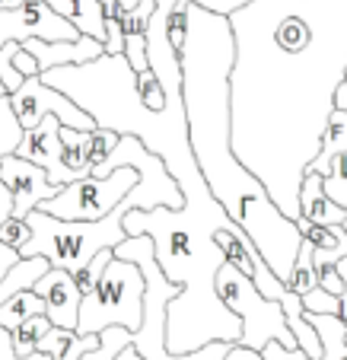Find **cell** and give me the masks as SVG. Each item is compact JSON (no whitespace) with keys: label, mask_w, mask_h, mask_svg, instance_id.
Segmentation results:
<instances>
[{"label":"cell","mask_w":347,"mask_h":360,"mask_svg":"<svg viewBox=\"0 0 347 360\" xmlns=\"http://www.w3.org/2000/svg\"><path fill=\"white\" fill-rule=\"evenodd\" d=\"M230 26L233 153L300 220L303 179L347 77V0H252Z\"/></svg>","instance_id":"1"},{"label":"cell","mask_w":347,"mask_h":360,"mask_svg":"<svg viewBox=\"0 0 347 360\" xmlns=\"http://www.w3.org/2000/svg\"><path fill=\"white\" fill-rule=\"evenodd\" d=\"M233 64L236 39L230 16L188 7V41L182 51V96L195 163L211 195L249 233L261 259L287 284L303 252L296 220L280 214L268 188L233 153Z\"/></svg>","instance_id":"2"},{"label":"cell","mask_w":347,"mask_h":360,"mask_svg":"<svg viewBox=\"0 0 347 360\" xmlns=\"http://www.w3.org/2000/svg\"><path fill=\"white\" fill-rule=\"evenodd\" d=\"M185 195V207H153V211H128L124 214V233L128 239L150 236L157 245V262L163 274L182 297L169 303V322H166V351L191 354L214 341L239 345L242 338V319L230 313L217 293V274L226 265L214 233L230 224L223 204L211 195L204 176L178 182Z\"/></svg>","instance_id":"3"},{"label":"cell","mask_w":347,"mask_h":360,"mask_svg":"<svg viewBox=\"0 0 347 360\" xmlns=\"http://www.w3.org/2000/svg\"><path fill=\"white\" fill-rule=\"evenodd\" d=\"M41 80L70 96L96 122V128L115 131L122 137H137L147 147V153L163 160L176 182H185L201 172L191 153L182 89H172L166 109L153 112L137 93V74L124 55H103L93 64L55 68L41 74Z\"/></svg>","instance_id":"4"},{"label":"cell","mask_w":347,"mask_h":360,"mask_svg":"<svg viewBox=\"0 0 347 360\" xmlns=\"http://www.w3.org/2000/svg\"><path fill=\"white\" fill-rule=\"evenodd\" d=\"M131 211V204L122 201L109 217L96 220V224H83V220H58L48 217L41 211H32L26 217L32 239L22 245L20 259H48L51 268L61 271H83L99 252H115L118 245L128 239L124 233V214Z\"/></svg>","instance_id":"5"},{"label":"cell","mask_w":347,"mask_h":360,"mask_svg":"<svg viewBox=\"0 0 347 360\" xmlns=\"http://www.w3.org/2000/svg\"><path fill=\"white\" fill-rule=\"evenodd\" d=\"M143 293H147V281L140 268L134 262L112 259L99 287L89 297H83L77 332L99 335L112 326H122L137 335L143 326Z\"/></svg>","instance_id":"6"},{"label":"cell","mask_w":347,"mask_h":360,"mask_svg":"<svg viewBox=\"0 0 347 360\" xmlns=\"http://www.w3.org/2000/svg\"><path fill=\"white\" fill-rule=\"evenodd\" d=\"M217 293L226 309L242 319V338H239L242 347H249V351H265L271 341H280V345L290 347V351L300 347L284 319V306H280L277 300L261 297V290L252 284V278H245L230 262H226L217 274Z\"/></svg>","instance_id":"7"},{"label":"cell","mask_w":347,"mask_h":360,"mask_svg":"<svg viewBox=\"0 0 347 360\" xmlns=\"http://www.w3.org/2000/svg\"><path fill=\"white\" fill-rule=\"evenodd\" d=\"M140 182V172L134 166H122L109 179H80V182L61 188V195L45 201L39 207L41 214L58 220H83V224H96V220L109 217L118 204L131 195Z\"/></svg>","instance_id":"8"},{"label":"cell","mask_w":347,"mask_h":360,"mask_svg":"<svg viewBox=\"0 0 347 360\" xmlns=\"http://www.w3.org/2000/svg\"><path fill=\"white\" fill-rule=\"evenodd\" d=\"M10 102H13V112H16V118H20L22 131L39 128L48 115H55L64 128H77V131H86V134L99 131L93 118H89L70 96H64L61 89H55V86H48L41 77H29V80L10 96Z\"/></svg>","instance_id":"9"},{"label":"cell","mask_w":347,"mask_h":360,"mask_svg":"<svg viewBox=\"0 0 347 360\" xmlns=\"http://www.w3.org/2000/svg\"><path fill=\"white\" fill-rule=\"evenodd\" d=\"M80 41L83 32L70 20L48 7L45 0H26L22 7L0 13V45L10 41Z\"/></svg>","instance_id":"10"},{"label":"cell","mask_w":347,"mask_h":360,"mask_svg":"<svg viewBox=\"0 0 347 360\" xmlns=\"http://www.w3.org/2000/svg\"><path fill=\"white\" fill-rule=\"evenodd\" d=\"M0 179H4V185L10 188V195L16 201V214H13L16 220H26L45 201L61 195V188L48 179V172L41 166L29 163V160L16 157V153L0 160Z\"/></svg>","instance_id":"11"},{"label":"cell","mask_w":347,"mask_h":360,"mask_svg":"<svg viewBox=\"0 0 347 360\" xmlns=\"http://www.w3.org/2000/svg\"><path fill=\"white\" fill-rule=\"evenodd\" d=\"M16 157L29 160V163L41 166L48 172V179L58 185V188H67V185L80 182V176L64 166V143H61V122L55 115H48L39 128L26 131L22 137L20 150H16Z\"/></svg>","instance_id":"12"},{"label":"cell","mask_w":347,"mask_h":360,"mask_svg":"<svg viewBox=\"0 0 347 360\" xmlns=\"http://www.w3.org/2000/svg\"><path fill=\"white\" fill-rule=\"evenodd\" d=\"M48 306V319L55 328H70L77 332L80 326V306H83V293L77 287L74 274L70 271H61V268H51L39 284L32 287Z\"/></svg>","instance_id":"13"},{"label":"cell","mask_w":347,"mask_h":360,"mask_svg":"<svg viewBox=\"0 0 347 360\" xmlns=\"http://www.w3.org/2000/svg\"><path fill=\"white\" fill-rule=\"evenodd\" d=\"M300 220L303 224H315V226H344V220H347V211L328 198L325 179L315 176V172H306V179H303Z\"/></svg>","instance_id":"14"},{"label":"cell","mask_w":347,"mask_h":360,"mask_svg":"<svg viewBox=\"0 0 347 360\" xmlns=\"http://www.w3.org/2000/svg\"><path fill=\"white\" fill-rule=\"evenodd\" d=\"M48 7L70 20L83 35L99 39L105 45V10L99 0H45Z\"/></svg>","instance_id":"15"},{"label":"cell","mask_w":347,"mask_h":360,"mask_svg":"<svg viewBox=\"0 0 347 360\" xmlns=\"http://www.w3.org/2000/svg\"><path fill=\"white\" fill-rule=\"evenodd\" d=\"M303 239L313 245L315 265H338L341 259H347V230L344 226H315L296 220Z\"/></svg>","instance_id":"16"},{"label":"cell","mask_w":347,"mask_h":360,"mask_svg":"<svg viewBox=\"0 0 347 360\" xmlns=\"http://www.w3.org/2000/svg\"><path fill=\"white\" fill-rule=\"evenodd\" d=\"M344 153H347V112L344 109H334V115L328 118L325 134H322L319 157L313 160V166H309L306 172H315V176L328 179V176H332V166L338 163Z\"/></svg>","instance_id":"17"},{"label":"cell","mask_w":347,"mask_h":360,"mask_svg":"<svg viewBox=\"0 0 347 360\" xmlns=\"http://www.w3.org/2000/svg\"><path fill=\"white\" fill-rule=\"evenodd\" d=\"M96 347H99V335H80L70 328H51L39 341V354H48L51 360H83Z\"/></svg>","instance_id":"18"},{"label":"cell","mask_w":347,"mask_h":360,"mask_svg":"<svg viewBox=\"0 0 347 360\" xmlns=\"http://www.w3.org/2000/svg\"><path fill=\"white\" fill-rule=\"evenodd\" d=\"M35 316H48L45 300H41L35 290H20L0 306V328L16 332V328H22L29 319H35Z\"/></svg>","instance_id":"19"},{"label":"cell","mask_w":347,"mask_h":360,"mask_svg":"<svg viewBox=\"0 0 347 360\" xmlns=\"http://www.w3.org/2000/svg\"><path fill=\"white\" fill-rule=\"evenodd\" d=\"M51 271V265H48V259H22L20 265L13 268V271L7 274V281H0V306L7 303L13 293L20 290H32L35 284H39L45 274Z\"/></svg>","instance_id":"20"},{"label":"cell","mask_w":347,"mask_h":360,"mask_svg":"<svg viewBox=\"0 0 347 360\" xmlns=\"http://www.w3.org/2000/svg\"><path fill=\"white\" fill-rule=\"evenodd\" d=\"M89 141L93 134L77 128H64L61 124V143H64V166H67L74 176L89 179L93 176V163H89Z\"/></svg>","instance_id":"21"},{"label":"cell","mask_w":347,"mask_h":360,"mask_svg":"<svg viewBox=\"0 0 347 360\" xmlns=\"http://www.w3.org/2000/svg\"><path fill=\"white\" fill-rule=\"evenodd\" d=\"M287 290L296 293V297H309L313 290H319V268H315V252L313 245L303 239V252L296 265H293L290 278H287Z\"/></svg>","instance_id":"22"},{"label":"cell","mask_w":347,"mask_h":360,"mask_svg":"<svg viewBox=\"0 0 347 360\" xmlns=\"http://www.w3.org/2000/svg\"><path fill=\"white\" fill-rule=\"evenodd\" d=\"M22 137H26V131L13 112V102H10V96H0V160L16 153Z\"/></svg>","instance_id":"23"},{"label":"cell","mask_w":347,"mask_h":360,"mask_svg":"<svg viewBox=\"0 0 347 360\" xmlns=\"http://www.w3.org/2000/svg\"><path fill=\"white\" fill-rule=\"evenodd\" d=\"M128 347H134V332H128L122 326H112L105 332H99V347L89 351L83 360H118Z\"/></svg>","instance_id":"24"},{"label":"cell","mask_w":347,"mask_h":360,"mask_svg":"<svg viewBox=\"0 0 347 360\" xmlns=\"http://www.w3.org/2000/svg\"><path fill=\"white\" fill-rule=\"evenodd\" d=\"M16 214V201H13V195H10V188L4 185V179H0V230L7 226V220ZM20 252H13L10 245H4L0 243V281H7V274L13 271L16 265H20Z\"/></svg>","instance_id":"25"},{"label":"cell","mask_w":347,"mask_h":360,"mask_svg":"<svg viewBox=\"0 0 347 360\" xmlns=\"http://www.w3.org/2000/svg\"><path fill=\"white\" fill-rule=\"evenodd\" d=\"M51 328H55V326H51V319H48V316H35V319H29L26 326L13 332V351L20 354V357H32V354L39 351V341L45 338Z\"/></svg>","instance_id":"26"},{"label":"cell","mask_w":347,"mask_h":360,"mask_svg":"<svg viewBox=\"0 0 347 360\" xmlns=\"http://www.w3.org/2000/svg\"><path fill=\"white\" fill-rule=\"evenodd\" d=\"M153 13H157V0H140L134 10L118 16V20H122V29H124V39H131V35H147Z\"/></svg>","instance_id":"27"},{"label":"cell","mask_w":347,"mask_h":360,"mask_svg":"<svg viewBox=\"0 0 347 360\" xmlns=\"http://www.w3.org/2000/svg\"><path fill=\"white\" fill-rule=\"evenodd\" d=\"M112 259H115V252H112V249H109V252H99V255H96V259L89 262L86 268H83V271L74 274V281H77V287H80L83 297H89V293L99 287V281H103L105 268L112 265Z\"/></svg>","instance_id":"28"},{"label":"cell","mask_w":347,"mask_h":360,"mask_svg":"<svg viewBox=\"0 0 347 360\" xmlns=\"http://www.w3.org/2000/svg\"><path fill=\"white\" fill-rule=\"evenodd\" d=\"M20 41H10V45H0V83H4V86H7V93L13 96L16 89L22 86V83H26V77L20 74V70L13 68V55L16 51H20Z\"/></svg>","instance_id":"29"},{"label":"cell","mask_w":347,"mask_h":360,"mask_svg":"<svg viewBox=\"0 0 347 360\" xmlns=\"http://www.w3.org/2000/svg\"><path fill=\"white\" fill-rule=\"evenodd\" d=\"M118 143H122V134H115V131H103V128L93 131V141H89V163H93V169H99L115 153Z\"/></svg>","instance_id":"30"},{"label":"cell","mask_w":347,"mask_h":360,"mask_svg":"<svg viewBox=\"0 0 347 360\" xmlns=\"http://www.w3.org/2000/svg\"><path fill=\"white\" fill-rule=\"evenodd\" d=\"M137 93H140V99L150 105L153 112H159V109H166V102H169V96H166V89H163V83H159V77L153 74H140L137 77Z\"/></svg>","instance_id":"31"},{"label":"cell","mask_w":347,"mask_h":360,"mask_svg":"<svg viewBox=\"0 0 347 360\" xmlns=\"http://www.w3.org/2000/svg\"><path fill=\"white\" fill-rule=\"evenodd\" d=\"M325 191H328V198H332L338 207H344L347 211V153L332 166V176L325 179Z\"/></svg>","instance_id":"32"},{"label":"cell","mask_w":347,"mask_h":360,"mask_svg":"<svg viewBox=\"0 0 347 360\" xmlns=\"http://www.w3.org/2000/svg\"><path fill=\"white\" fill-rule=\"evenodd\" d=\"M124 58L134 68V74H150V55H147V35H131L124 41Z\"/></svg>","instance_id":"33"},{"label":"cell","mask_w":347,"mask_h":360,"mask_svg":"<svg viewBox=\"0 0 347 360\" xmlns=\"http://www.w3.org/2000/svg\"><path fill=\"white\" fill-rule=\"evenodd\" d=\"M32 239V230H29V224L26 220H16V217H10L7 220V226L0 230V243L4 245H10L13 252H22V245Z\"/></svg>","instance_id":"34"},{"label":"cell","mask_w":347,"mask_h":360,"mask_svg":"<svg viewBox=\"0 0 347 360\" xmlns=\"http://www.w3.org/2000/svg\"><path fill=\"white\" fill-rule=\"evenodd\" d=\"M303 309L309 316H338V297H332V293H325L319 287L309 297H303Z\"/></svg>","instance_id":"35"},{"label":"cell","mask_w":347,"mask_h":360,"mask_svg":"<svg viewBox=\"0 0 347 360\" xmlns=\"http://www.w3.org/2000/svg\"><path fill=\"white\" fill-rule=\"evenodd\" d=\"M233 351V345L226 341H214V345L201 347V351H191V354H169L166 360H226V354Z\"/></svg>","instance_id":"36"},{"label":"cell","mask_w":347,"mask_h":360,"mask_svg":"<svg viewBox=\"0 0 347 360\" xmlns=\"http://www.w3.org/2000/svg\"><path fill=\"white\" fill-rule=\"evenodd\" d=\"M124 29L118 16H105V55H124Z\"/></svg>","instance_id":"37"},{"label":"cell","mask_w":347,"mask_h":360,"mask_svg":"<svg viewBox=\"0 0 347 360\" xmlns=\"http://www.w3.org/2000/svg\"><path fill=\"white\" fill-rule=\"evenodd\" d=\"M191 4H197L201 10H207V13H217V16H233L236 10L249 7L252 0H191Z\"/></svg>","instance_id":"38"},{"label":"cell","mask_w":347,"mask_h":360,"mask_svg":"<svg viewBox=\"0 0 347 360\" xmlns=\"http://www.w3.org/2000/svg\"><path fill=\"white\" fill-rule=\"evenodd\" d=\"M319 268V287L325 293H332V297H341L344 293V281H341V271L338 265H315Z\"/></svg>","instance_id":"39"},{"label":"cell","mask_w":347,"mask_h":360,"mask_svg":"<svg viewBox=\"0 0 347 360\" xmlns=\"http://www.w3.org/2000/svg\"><path fill=\"white\" fill-rule=\"evenodd\" d=\"M261 357H265V360H313L306 351H303V347H293V351H290V347H284L280 341H271V345L261 351Z\"/></svg>","instance_id":"40"},{"label":"cell","mask_w":347,"mask_h":360,"mask_svg":"<svg viewBox=\"0 0 347 360\" xmlns=\"http://www.w3.org/2000/svg\"><path fill=\"white\" fill-rule=\"evenodd\" d=\"M137 4H140V0H118V16H122V13H128V10H134ZM172 10H176V0H157V13H153V20H159V22H169Z\"/></svg>","instance_id":"41"},{"label":"cell","mask_w":347,"mask_h":360,"mask_svg":"<svg viewBox=\"0 0 347 360\" xmlns=\"http://www.w3.org/2000/svg\"><path fill=\"white\" fill-rule=\"evenodd\" d=\"M0 360H51V357H48V354H39V351H35L32 357H20V354L13 351V332L0 328Z\"/></svg>","instance_id":"42"},{"label":"cell","mask_w":347,"mask_h":360,"mask_svg":"<svg viewBox=\"0 0 347 360\" xmlns=\"http://www.w3.org/2000/svg\"><path fill=\"white\" fill-rule=\"evenodd\" d=\"M13 68L20 70V74L26 77V80H29V77H41V68H39V61H35V58L29 55L26 48H20V51H16V55H13Z\"/></svg>","instance_id":"43"},{"label":"cell","mask_w":347,"mask_h":360,"mask_svg":"<svg viewBox=\"0 0 347 360\" xmlns=\"http://www.w3.org/2000/svg\"><path fill=\"white\" fill-rule=\"evenodd\" d=\"M338 271H341V281H344V293L338 297V319L347 326V259L338 262Z\"/></svg>","instance_id":"44"},{"label":"cell","mask_w":347,"mask_h":360,"mask_svg":"<svg viewBox=\"0 0 347 360\" xmlns=\"http://www.w3.org/2000/svg\"><path fill=\"white\" fill-rule=\"evenodd\" d=\"M226 360H265V357H261V351H249V347H242V345H233Z\"/></svg>","instance_id":"45"},{"label":"cell","mask_w":347,"mask_h":360,"mask_svg":"<svg viewBox=\"0 0 347 360\" xmlns=\"http://www.w3.org/2000/svg\"><path fill=\"white\" fill-rule=\"evenodd\" d=\"M26 0H0V13H7V10H16V7H22Z\"/></svg>","instance_id":"46"},{"label":"cell","mask_w":347,"mask_h":360,"mask_svg":"<svg viewBox=\"0 0 347 360\" xmlns=\"http://www.w3.org/2000/svg\"><path fill=\"white\" fill-rule=\"evenodd\" d=\"M118 360H143V357H140V354L134 351V347H128V351H124V354H122V357H118Z\"/></svg>","instance_id":"47"},{"label":"cell","mask_w":347,"mask_h":360,"mask_svg":"<svg viewBox=\"0 0 347 360\" xmlns=\"http://www.w3.org/2000/svg\"><path fill=\"white\" fill-rule=\"evenodd\" d=\"M0 96H10V93H7V86H4V83H0Z\"/></svg>","instance_id":"48"},{"label":"cell","mask_w":347,"mask_h":360,"mask_svg":"<svg viewBox=\"0 0 347 360\" xmlns=\"http://www.w3.org/2000/svg\"><path fill=\"white\" fill-rule=\"evenodd\" d=\"M344 230H347V220H344Z\"/></svg>","instance_id":"49"},{"label":"cell","mask_w":347,"mask_h":360,"mask_svg":"<svg viewBox=\"0 0 347 360\" xmlns=\"http://www.w3.org/2000/svg\"><path fill=\"white\" fill-rule=\"evenodd\" d=\"M344 360H347V357H344Z\"/></svg>","instance_id":"50"}]
</instances>
